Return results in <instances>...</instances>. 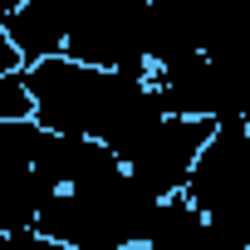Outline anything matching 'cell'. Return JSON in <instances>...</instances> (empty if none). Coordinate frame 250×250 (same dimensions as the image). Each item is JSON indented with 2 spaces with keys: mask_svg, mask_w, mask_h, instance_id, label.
Masks as SVG:
<instances>
[{
  "mask_svg": "<svg viewBox=\"0 0 250 250\" xmlns=\"http://www.w3.org/2000/svg\"><path fill=\"white\" fill-rule=\"evenodd\" d=\"M0 30L15 40L25 64L69 54L83 64L157 74V10L152 0H25Z\"/></svg>",
  "mask_w": 250,
  "mask_h": 250,
  "instance_id": "cell-1",
  "label": "cell"
},
{
  "mask_svg": "<svg viewBox=\"0 0 250 250\" xmlns=\"http://www.w3.org/2000/svg\"><path fill=\"white\" fill-rule=\"evenodd\" d=\"M25 79L35 88V118L54 133H83L108 147H123L133 133H143L157 113H167L162 88L152 74L83 64L69 54H49L25 64Z\"/></svg>",
  "mask_w": 250,
  "mask_h": 250,
  "instance_id": "cell-2",
  "label": "cell"
},
{
  "mask_svg": "<svg viewBox=\"0 0 250 250\" xmlns=\"http://www.w3.org/2000/svg\"><path fill=\"white\" fill-rule=\"evenodd\" d=\"M187 196L206 216L221 250H250V128L240 113L216 123L187 177Z\"/></svg>",
  "mask_w": 250,
  "mask_h": 250,
  "instance_id": "cell-3",
  "label": "cell"
},
{
  "mask_svg": "<svg viewBox=\"0 0 250 250\" xmlns=\"http://www.w3.org/2000/svg\"><path fill=\"white\" fill-rule=\"evenodd\" d=\"M221 118H201V113H157L143 133H133L123 143V162L133 167L138 182H147L157 196H172L187 187L201 147L211 143Z\"/></svg>",
  "mask_w": 250,
  "mask_h": 250,
  "instance_id": "cell-4",
  "label": "cell"
},
{
  "mask_svg": "<svg viewBox=\"0 0 250 250\" xmlns=\"http://www.w3.org/2000/svg\"><path fill=\"white\" fill-rule=\"evenodd\" d=\"M10 118H35V88H30L25 69L0 74V123H10Z\"/></svg>",
  "mask_w": 250,
  "mask_h": 250,
  "instance_id": "cell-5",
  "label": "cell"
},
{
  "mask_svg": "<svg viewBox=\"0 0 250 250\" xmlns=\"http://www.w3.org/2000/svg\"><path fill=\"white\" fill-rule=\"evenodd\" d=\"M15 5H25V0H0V15H10Z\"/></svg>",
  "mask_w": 250,
  "mask_h": 250,
  "instance_id": "cell-6",
  "label": "cell"
},
{
  "mask_svg": "<svg viewBox=\"0 0 250 250\" xmlns=\"http://www.w3.org/2000/svg\"><path fill=\"white\" fill-rule=\"evenodd\" d=\"M240 118H245V128H250V103H245V113H240Z\"/></svg>",
  "mask_w": 250,
  "mask_h": 250,
  "instance_id": "cell-7",
  "label": "cell"
}]
</instances>
